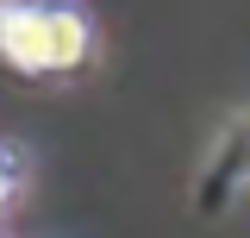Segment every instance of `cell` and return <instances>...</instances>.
<instances>
[{"mask_svg": "<svg viewBox=\"0 0 250 238\" xmlns=\"http://www.w3.org/2000/svg\"><path fill=\"white\" fill-rule=\"evenodd\" d=\"M6 194H13V169H6V157H0V207H6Z\"/></svg>", "mask_w": 250, "mask_h": 238, "instance_id": "cell-2", "label": "cell"}, {"mask_svg": "<svg viewBox=\"0 0 250 238\" xmlns=\"http://www.w3.org/2000/svg\"><path fill=\"white\" fill-rule=\"evenodd\" d=\"M94 31L62 0H0V57L25 75H62L88 63Z\"/></svg>", "mask_w": 250, "mask_h": 238, "instance_id": "cell-1", "label": "cell"}]
</instances>
